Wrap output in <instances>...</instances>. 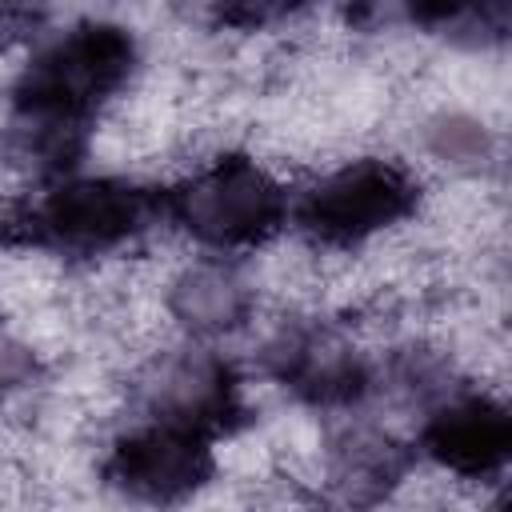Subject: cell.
<instances>
[{"instance_id":"obj_1","label":"cell","mask_w":512,"mask_h":512,"mask_svg":"<svg viewBox=\"0 0 512 512\" xmlns=\"http://www.w3.org/2000/svg\"><path fill=\"white\" fill-rule=\"evenodd\" d=\"M156 200L116 176H72L52 184L44 196L20 204L4 224L12 240L48 252L96 256L128 244L148 228Z\"/></svg>"},{"instance_id":"obj_2","label":"cell","mask_w":512,"mask_h":512,"mask_svg":"<svg viewBox=\"0 0 512 512\" xmlns=\"http://www.w3.org/2000/svg\"><path fill=\"white\" fill-rule=\"evenodd\" d=\"M168 212L200 244L236 252L260 248L268 236H276L288 216V196L276 172L252 156L228 152L192 168V176L168 192Z\"/></svg>"},{"instance_id":"obj_3","label":"cell","mask_w":512,"mask_h":512,"mask_svg":"<svg viewBox=\"0 0 512 512\" xmlns=\"http://www.w3.org/2000/svg\"><path fill=\"white\" fill-rule=\"evenodd\" d=\"M420 184L400 160L368 156L324 172L300 200V228L324 248H356L416 212Z\"/></svg>"},{"instance_id":"obj_4","label":"cell","mask_w":512,"mask_h":512,"mask_svg":"<svg viewBox=\"0 0 512 512\" xmlns=\"http://www.w3.org/2000/svg\"><path fill=\"white\" fill-rule=\"evenodd\" d=\"M212 468V436L156 416L128 428L108 452V480L128 500L152 508H168L196 496L208 484Z\"/></svg>"},{"instance_id":"obj_5","label":"cell","mask_w":512,"mask_h":512,"mask_svg":"<svg viewBox=\"0 0 512 512\" xmlns=\"http://www.w3.org/2000/svg\"><path fill=\"white\" fill-rule=\"evenodd\" d=\"M424 452L460 480H484L504 468L508 456V412L500 400L484 392L448 396L420 432Z\"/></svg>"},{"instance_id":"obj_6","label":"cell","mask_w":512,"mask_h":512,"mask_svg":"<svg viewBox=\"0 0 512 512\" xmlns=\"http://www.w3.org/2000/svg\"><path fill=\"white\" fill-rule=\"evenodd\" d=\"M252 304L248 284L224 264H192L172 280L168 308L192 332H228L244 324Z\"/></svg>"},{"instance_id":"obj_7","label":"cell","mask_w":512,"mask_h":512,"mask_svg":"<svg viewBox=\"0 0 512 512\" xmlns=\"http://www.w3.org/2000/svg\"><path fill=\"white\" fill-rule=\"evenodd\" d=\"M28 20H36V16H28V12H16V8H0V44H4L8 36L24 32V28H28Z\"/></svg>"}]
</instances>
